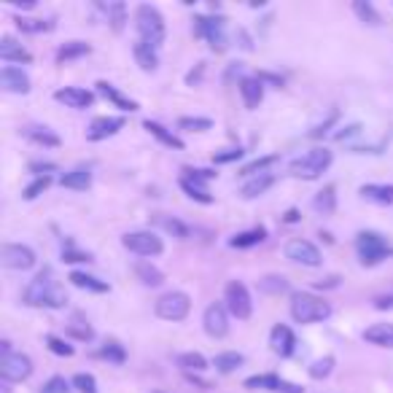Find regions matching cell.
<instances>
[{"instance_id": "cell-1", "label": "cell", "mask_w": 393, "mask_h": 393, "mask_svg": "<svg viewBox=\"0 0 393 393\" xmlns=\"http://www.w3.org/2000/svg\"><path fill=\"white\" fill-rule=\"evenodd\" d=\"M22 302L27 308H46V310H62L68 305V294L60 283L54 281L51 270H43L36 275V281H30V285L22 294Z\"/></svg>"}, {"instance_id": "cell-2", "label": "cell", "mask_w": 393, "mask_h": 393, "mask_svg": "<svg viewBox=\"0 0 393 393\" xmlns=\"http://www.w3.org/2000/svg\"><path fill=\"white\" fill-rule=\"evenodd\" d=\"M135 27H137V41H143L151 49H159L164 43V36H167V27H164V19L162 14L154 9V6H137L135 9Z\"/></svg>"}, {"instance_id": "cell-3", "label": "cell", "mask_w": 393, "mask_h": 393, "mask_svg": "<svg viewBox=\"0 0 393 393\" xmlns=\"http://www.w3.org/2000/svg\"><path fill=\"white\" fill-rule=\"evenodd\" d=\"M329 315H332V305L323 296H315L310 294V291L291 294V318L296 323H320Z\"/></svg>"}, {"instance_id": "cell-4", "label": "cell", "mask_w": 393, "mask_h": 393, "mask_svg": "<svg viewBox=\"0 0 393 393\" xmlns=\"http://www.w3.org/2000/svg\"><path fill=\"white\" fill-rule=\"evenodd\" d=\"M332 162L334 154L329 148H310V151H305L302 157H296L288 164V175L302 178V181H315V178H320L323 172L332 167Z\"/></svg>"}, {"instance_id": "cell-5", "label": "cell", "mask_w": 393, "mask_h": 393, "mask_svg": "<svg viewBox=\"0 0 393 393\" xmlns=\"http://www.w3.org/2000/svg\"><path fill=\"white\" fill-rule=\"evenodd\" d=\"M356 251H358V261L364 267H377L380 261L393 256V243L388 237H382L380 232L364 229V232L356 234Z\"/></svg>"}, {"instance_id": "cell-6", "label": "cell", "mask_w": 393, "mask_h": 393, "mask_svg": "<svg viewBox=\"0 0 393 393\" xmlns=\"http://www.w3.org/2000/svg\"><path fill=\"white\" fill-rule=\"evenodd\" d=\"M194 36L202 38L213 51L226 49V19L224 16H194Z\"/></svg>"}, {"instance_id": "cell-7", "label": "cell", "mask_w": 393, "mask_h": 393, "mask_svg": "<svg viewBox=\"0 0 393 393\" xmlns=\"http://www.w3.org/2000/svg\"><path fill=\"white\" fill-rule=\"evenodd\" d=\"M224 308L229 310V315H234L237 320H248L253 313V302L248 294L246 283L240 281H229L224 288Z\"/></svg>"}, {"instance_id": "cell-8", "label": "cell", "mask_w": 393, "mask_h": 393, "mask_svg": "<svg viewBox=\"0 0 393 393\" xmlns=\"http://www.w3.org/2000/svg\"><path fill=\"white\" fill-rule=\"evenodd\" d=\"M216 178V172L213 170H194V167H184V175H181V189H184L186 194L197 199V202H202V205H210L213 202V197L208 192V181Z\"/></svg>"}, {"instance_id": "cell-9", "label": "cell", "mask_w": 393, "mask_h": 393, "mask_svg": "<svg viewBox=\"0 0 393 393\" xmlns=\"http://www.w3.org/2000/svg\"><path fill=\"white\" fill-rule=\"evenodd\" d=\"M192 310V299L184 291H167L157 299L154 305V313L159 315L162 320H184Z\"/></svg>"}, {"instance_id": "cell-10", "label": "cell", "mask_w": 393, "mask_h": 393, "mask_svg": "<svg viewBox=\"0 0 393 393\" xmlns=\"http://www.w3.org/2000/svg\"><path fill=\"white\" fill-rule=\"evenodd\" d=\"M122 246L130 251V253H135V256H159L162 251H164V243H162V237H157L154 232H146V229H140V232H127L122 237Z\"/></svg>"}, {"instance_id": "cell-11", "label": "cell", "mask_w": 393, "mask_h": 393, "mask_svg": "<svg viewBox=\"0 0 393 393\" xmlns=\"http://www.w3.org/2000/svg\"><path fill=\"white\" fill-rule=\"evenodd\" d=\"M0 264L6 270H19V272H27L33 270L38 264L36 258V251L30 246H22V243H6L0 248Z\"/></svg>"}, {"instance_id": "cell-12", "label": "cell", "mask_w": 393, "mask_h": 393, "mask_svg": "<svg viewBox=\"0 0 393 393\" xmlns=\"http://www.w3.org/2000/svg\"><path fill=\"white\" fill-rule=\"evenodd\" d=\"M33 374V361L25 353H6L0 356V377L3 382H22Z\"/></svg>"}, {"instance_id": "cell-13", "label": "cell", "mask_w": 393, "mask_h": 393, "mask_svg": "<svg viewBox=\"0 0 393 393\" xmlns=\"http://www.w3.org/2000/svg\"><path fill=\"white\" fill-rule=\"evenodd\" d=\"M283 253L288 261H294V264H302V267H320V251L310 240H302V237H294V240H288L285 248H283Z\"/></svg>"}, {"instance_id": "cell-14", "label": "cell", "mask_w": 393, "mask_h": 393, "mask_svg": "<svg viewBox=\"0 0 393 393\" xmlns=\"http://www.w3.org/2000/svg\"><path fill=\"white\" fill-rule=\"evenodd\" d=\"M202 326H205V332L213 337V340H221L229 334V310L219 305V302H213L208 305L205 310V315H202Z\"/></svg>"}, {"instance_id": "cell-15", "label": "cell", "mask_w": 393, "mask_h": 393, "mask_svg": "<svg viewBox=\"0 0 393 393\" xmlns=\"http://www.w3.org/2000/svg\"><path fill=\"white\" fill-rule=\"evenodd\" d=\"M270 347H272V353H278L281 358L294 356V350H296L294 332H291L285 323H275L270 332Z\"/></svg>"}, {"instance_id": "cell-16", "label": "cell", "mask_w": 393, "mask_h": 393, "mask_svg": "<svg viewBox=\"0 0 393 393\" xmlns=\"http://www.w3.org/2000/svg\"><path fill=\"white\" fill-rule=\"evenodd\" d=\"M54 100L57 103H65L68 108H75V111H84L95 103V92L89 89H81V86H65V89H57L54 92Z\"/></svg>"}, {"instance_id": "cell-17", "label": "cell", "mask_w": 393, "mask_h": 393, "mask_svg": "<svg viewBox=\"0 0 393 393\" xmlns=\"http://www.w3.org/2000/svg\"><path fill=\"white\" fill-rule=\"evenodd\" d=\"M122 127H124L122 116H98L95 122L89 124V130H86V140H92V143L105 140V137L116 135Z\"/></svg>"}, {"instance_id": "cell-18", "label": "cell", "mask_w": 393, "mask_h": 393, "mask_svg": "<svg viewBox=\"0 0 393 393\" xmlns=\"http://www.w3.org/2000/svg\"><path fill=\"white\" fill-rule=\"evenodd\" d=\"M0 86L11 95H27L30 92V78L22 68H14V65H6L0 70Z\"/></svg>"}, {"instance_id": "cell-19", "label": "cell", "mask_w": 393, "mask_h": 393, "mask_svg": "<svg viewBox=\"0 0 393 393\" xmlns=\"http://www.w3.org/2000/svg\"><path fill=\"white\" fill-rule=\"evenodd\" d=\"M240 95H243V103H246L248 111H253L261 105V100H264V84L258 81V75H246V78H240Z\"/></svg>"}, {"instance_id": "cell-20", "label": "cell", "mask_w": 393, "mask_h": 393, "mask_svg": "<svg viewBox=\"0 0 393 393\" xmlns=\"http://www.w3.org/2000/svg\"><path fill=\"white\" fill-rule=\"evenodd\" d=\"M0 60L6 62V65H22V62H33V54L22 46V43H16L11 36H6L0 41Z\"/></svg>"}, {"instance_id": "cell-21", "label": "cell", "mask_w": 393, "mask_h": 393, "mask_svg": "<svg viewBox=\"0 0 393 393\" xmlns=\"http://www.w3.org/2000/svg\"><path fill=\"white\" fill-rule=\"evenodd\" d=\"M275 184V175L272 172H261V175H253V178H248L246 184H243V189H240V197L243 199H256V197H261L270 186Z\"/></svg>"}, {"instance_id": "cell-22", "label": "cell", "mask_w": 393, "mask_h": 393, "mask_svg": "<svg viewBox=\"0 0 393 393\" xmlns=\"http://www.w3.org/2000/svg\"><path fill=\"white\" fill-rule=\"evenodd\" d=\"M358 194L364 197L367 202H374V205H393V186L364 184L361 189H358Z\"/></svg>"}, {"instance_id": "cell-23", "label": "cell", "mask_w": 393, "mask_h": 393, "mask_svg": "<svg viewBox=\"0 0 393 393\" xmlns=\"http://www.w3.org/2000/svg\"><path fill=\"white\" fill-rule=\"evenodd\" d=\"M98 95H103L105 100H111L116 108H122V111H137V103L135 100H130V98H124L122 92L116 89L113 84H108V81H98Z\"/></svg>"}, {"instance_id": "cell-24", "label": "cell", "mask_w": 393, "mask_h": 393, "mask_svg": "<svg viewBox=\"0 0 393 393\" xmlns=\"http://www.w3.org/2000/svg\"><path fill=\"white\" fill-rule=\"evenodd\" d=\"M132 54H135V62L140 65V70H146V73H154V70L159 68V54H157V49L146 46L143 41H135V46H132Z\"/></svg>"}, {"instance_id": "cell-25", "label": "cell", "mask_w": 393, "mask_h": 393, "mask_svg": "<svg viewBox=\"0 0 393 393\" xmlns=\"http://www.w3.org/2000/svg\"><path fill=\"white\" fill-rule=\"evenodd\" d=\"M364 340L377 347H393V323H374L364 332Z\"/></svg>"}, {"instance_id": "cell-26", "label": "cell", "mask_w": 393, "mask_h": 393, "mask_svg": "<svg viewBox=\"0 0 393 393\" xmlns=\"http://www.w3.org/2000/svg\"><path fill=\"white\" fill-rule=\"evenodd\" d=\"M68 281L73 283L75 288H84V291H92V294H105V291H111L108 283L95 278V275H86V272H70Z\"/></svg>"}, {"instance_id": "cell-27", "label": "cell", "mask_w": 393, "mask_h": 393, "mask_svg": "<svg viewBox=\"0 0 393 393\" xmlns=\"http://www.w3.org/2000/svg\"><path fill=\"white\" fill-rule=\"evenodd\" d=\"M143 130H148L151 135L157 137L159 143H164L167 148H175V151H181V148H184V140H181L178 135H172L170 130H167V127H162L159 122H151V119H146V122H143Z\"/></svg>"}, {"instance_id": "cell-28", "label": "cell", "mask_w": 393, "mask_h": 393, "mask_svg": "<svg viewBox=\"0 0 393 393\" xmlns=\"http://www.w3.org/2000/svg\"><path fill=\"white\" fill-rule=\"evenodd\" d=\"M60 184L65 186V189H73V192H86V189L92 186V172L84 170V167H75V170L62 175Z\"/></svg>"}, {"instance_id": "cell-29", "label": "cell", "mask_w": 393, "mask_h": 393, "mask_svg": "<svg viewBox=\"0 0 393 393\" xmlns=\"http://www.w3.org/2000/svg\"><path fill=\"white\" fill-rule=\"evenodd\" d=\"M243 364H246V356L237 353V350H226V353H219V356L213 358V367L221 374H232L234 369H240Z\"/></svg>"}, {"instance_id": "cell-30", "label": "cell", "mask_w": 393, "mask_h": 393, "mask_svg": "<svg viewBox=\"0 0 393 393\" xmlns=\"http://www.w3.org/2000/svg\"><path fill=\"white\" fill-rule=\"evenodd\" d=\"M313 208L318 210V213H323V216H332L334 210H337V189H334V184L320 189L318 194H315V199H313Z\"/></svg>"}, {"instance_id": "cell-31", "label": "cell", "mask_w": 393, "mask_h": 393, "mask_svg": "<svg viewBox=\"0 0 393 393\" xmlns=\"http://www.w3.org/2000/svg\"><path fill=\"white\" fill-rule=\"evenodd\" d=\"M175 364L184 369L186 374H192V372L199 374V372L208 369V358L202 356V353H194V350H192V353H178V356H175Z\"/></svg>"}, {"instance_id": "cell-32", "label": "cell", "mask_w": 393, "mask_h": 393, "mask_svg": "<svg viewBox=\"0 0 393 393\" xmlns=\"http://www.w3.org/2000/svg\"><path fill=\"white\" fill-rule=\"evenodd\" d=\"M248 391H281L283 385V377H278V374H253V377H248L246 382Z\"/></svg>"}, {"instance_id": "cell-33", "label": "cell", "mask_w": 393, "mask_h": 393, "mask_svg": "<svg viewBox=\"0 0 393 393\" xmlns=\"http://www.w3.org/2000/svg\"><path fill=\"white\" fill-rule=\"evenodd\" d=\"M267 240V229L264 226H256V229H248V232H240L234 234L232 240H229V246L232 248H253L258 243H264Z\"/></svg>"}, {"instance_id": "cell-34", "label": "cell", "mask_w": 393, "mask_h": 393, "mask_svg": "<svg viewBox=\"0 0 393 393\" xmlns=\"http://www.w3.org/2000/svg\"><path fill=\"white\" fill-rule=\"evenodd\" d=\"M135 275L140 278V283L143 285H148V288H157V285H162L164 283V275H162L151 261H137L135 264Z\"/></svg>"}, {"instance_id": "cell-35", "label": "cell", "mask_w": 393, "mask_h": 393, "mask_svg": "<svg viewBox=\"0 0 393 393\" xmlns=\"http://www.w3.org/2000/svg\"><path fill=\"white\" fill-rule=\"evenodd\" d=\"M89 51H92V46L84 43V41H68V43H62L60 51H57V62L78 60V57H86Z\"/></svg>"}, {"instance_id": "cell-36", "label": "cell", "mask_w": 393, "mask_h": 393, "mask_svg": "<svg viewBox=\"0 0 393 393\" xmlns=\"http://www.w3.org/2000/svg\"><path fill=\"white\" fill-rule=\"evenodd\" d=\"M14 25H16V30L33 33V36H38V33H51L54 30V22L51 19H30V16H16Z\"/></svg>"}, {"instance_id": "cell-37", "label": "cell", "mask_w": 393, "mask_h": 393, "mask_svg": "<svg viewBox=\"0 0 393 393\" xmlns=\"http://www.w3.org/2000/svg\"><path fill=\"white\" fill-rule=\"evenodd\" d=\"M95 358H103V361H108V364H124V361H127V350H124V345H119L116 340H108L100 350H95Z\"/></svg>"}, {"instance_id": "cell-38", "label": "cell", "mask_w": 393, "mask_h": 393, "mask_svg": "<svg viewBox=\"0 0 393 393\" xmlns=\"http://www.w3.org/2000/svg\"><path fill=\"white\" fill-rule=\"evenodd\" d=\"M25 137L27 140H33V143H41V146H49V148L60 146V137L54 135L51 130H46V127H27Z\"/></svg>"}, {"instance_id": "cell-39", "label": "cell", "mask_w": 393, "mask_h": 393, "mask_svg": "<svg viewBox=\"0 0 393 393\" xmlns=\"http://www.w3.org/2000/svg\"><path fill=\"white\" fill-rule=\"evenodd\" d=\"M68 334H70L73 340H78V342H89V340H95V329H92L81 315H73V320L68 323Z\"/></svg>"}, {"instance_id": "cell-40", "label": "cell", "mask_w": 393, "mask_h": 393, "mask_svg": "<svg viewBox=\"0 0 393 393\" xmlns=\"http://www.w3.org/2000/svg\"><path fill=\"white\" fill-rule=\"evenodd\" d=\"M353 11H356V16L364 22V25H369V27L380 25V14H377V9H374L372 3H367V0H356V3H353Z\"/></svg>"}, {"instance_id": "cell-41", "label": "cell", "mask_w": 393, "mask_h": 393, "mask_svg": "<svg viewBox=\"0 0 393 393\" xmlns=\"http://www.w3.org/2000/svg\"><path fill=\"white\" fill-rule=\"evenodd\" d=\"M154 221L159 224L164 232H170L172 237H178V240H186L189 237V226H186L184 221H178V219H170V216H164V213H159Z\"/></svg>"}, {"instance_id": "cell-42", "label": "cell", "mask_w": 393, "mask_h": 393, "mask_svg": "<svg viewBox=\"0 0 393 393\" xmlns=\"http://www.w3.org/2000/svg\"><path fill=\"white\" fill-rule=\"evenodd\" d=\"M258 291H264V294H285L288 291V281L283 278V275H267V278H261L258 281Z\"/></svg>"}, {"instance_id": "cell-43", "label": "cell", "mask_w": 393, "mask_h": 393, "mask_svg": "<svg viewBox=\"0 0 393 393\" xmlns=\"http://www.w3.org/2000/svg\"><path fill=\"white\" fill-rule=\"evenodd\" d=\"M105 14H108V22H111L113 33H122L124 22H127V6L124 3H108Z\"/></svg>"}, {"instance_id": "cell-44", "label": "cell", "mask_w": 393, "mask_h": 393, "mask_svg": "<svg viewBox=\"0 0 393 393\" xmlns=\"http://www.w3.org/2000/svg\"><path fill=\"white\" fill-rule=\"evenodd\" d=\"M278 162V157L275 154H270V157H261V159H253V162H248L246 167L240 170V175H246V178H253V175H261V172H267Z\"/></svg>"}, {"instance_id": "cell-45", "label": "cell", "mask_w": 393, "mask_h": 393, "mask_svg": "<svg viewBox=\"0 0 393 393\" xmlns=\"http://www.w3.org/2000/svg\"><path fill=\"white\" fill-rule=\"evenodd\" d=\"M332 369H334V356H323V358H318V361H313V367H310L308 372L313 380H326V377L332 374Z\"/></svg>"}, {"instance_id": "cell-46", "label": "cell", "mask_w": 393, "mask_h": 393, "mask_svg": "<svg viewBox=\"0 0 393 393\" xmlns=\"http://www.w3.org/2000/svg\"><path fill=\"white\" fill-rule=\"evenodd\" d=\"M178 127L181 130H189V132H205L213 127L210 119H202V116H184V119H178Z\"/></svg>"}, {"instance_id": "cell-47", "label": "cell", "mask_w": 393, "mask_h": 393, "mask_svg": "<svg viewBox=\"0 0 393 393\" xmlns=\"http://www.w3.org/2000/svg\"><path fill=\"white\" fill-rule=\"evenodd\" d=\"M73 388L78 393H98V380L92 374H86V372H78L73 377Z\"/></svg>"}, {"instance_id": "cell-48", "label": "cell", "mask_w": 393, "mask_h": 393, "mask_svg": "<svg viewBox=\"0 0 393 393\" xmlns=\"http://www.w3.org/2000/svg\"><path fill=\"white\" fill-rule=\"evenodd\" d=\"M46 345H49V350L54 353V356H65V358L73 356V345H68L65 340L54 337V334H49V337H46Z\"/></svg>"}, {"instance_id": "cell-49", "label": "cell", "mask_w": 393, "mask_h": 393, "mask_svg": "<svg viewBox=\"0 0 393 393\" xmlns=\"http://www.w3.org/2000/svg\"><path fill=\"white\" fill-rule=\"evenodd\" d=\"M49 184H51V175H38L36 181L25 189V194L22 197H25V199H36L38 194H43V192L49 189Z\"/></svg>"}, {"instance_id": "cell-50", "label": "cell", "mask_w": 393, "mask_h": 393, "mask_svg": "<svg viewBox=\"0 0 393 393\" xmlns=\"http://www.w3.org/2000/svg\"><path fill=\"white\" fill-rule=\"evenodd\" d=\"M70 385H73V382H68L65 377L54 374L51 380H46V385L41 388V393H70Z\"/></svg>"}, {"instance_id": "cell-51", "label": "cell", "mask_w": 393, "mask_h": 393, "mask_svg": "<svg viewBox=\"0 0 393 393\" xmlns=\"http://www.w3.org/2000/svg\"><path fill=\"white\" fill-rule=\"evenodd\" d=\"M243 159V148H226L221 154H213V162L216 164H229V162Z\"/></svg>"}, {"instance_id": "cell-52", "label": "cell", "mask_w": 393, "mask_h": 393, "mask_svg": "<svg viewBox=\"0 0 393 393\" xmlns=\"http://www.w3.org/2000/svg\"><path fill=\"white\" fill-rule=\"evenodd\" d=\"M337 119H340V111L334 108V111L329 113V119H326V122H323V124H318V127H315V130L310 132V137H323V135H326V132H329V127H332V124L337 122Z\"/></svg>"}, {"instance_id": "cell-53", "label": "cell", "mask_w": 393, "mask_h": 393, "mask_svg": "<svg viewBox=\"0 0 393 393\" xmlns=\"http://www.w3.org/2000/svg\"><path fill=\"white\" fill-rule=\"evenodd\" d=\"M62 261H70V264H73V261H92V256H89V253H81V251H75L73 246H68L65 251H62Z\"/></svg>"}, {"instance_id": "cell-54", "label": "cell", "mask_w": 393, "mask_h": 393, "mask_svg": "<svg viewBox=\"0 0 393 393\" xmlns=\"http://www.w3.org/2000/svg\"><path fill=\"white\" fill-rule=\"evenodd\" d=\"M374 308L377 310H393V291H385V294L374 296Z\"/></svg>"}, {"instance_id": "cell-55", "label": "cell", "mask_w": 393, "mask_h": 393, "mask_svg": "<svg viewBox=\"0 0 393 393\" xmlns=\"http://www.w3.org/2000/svg\"><path fill=\"white\" fill-rule=\"evenodd\" d=\"M30 170L49 175V172H57V164H54V162H30Z\"/></svg>"}, {"instance_id": "cell-56", "label": "cell", "mask_w": 393, "mask_h": 393, "mask_svg": "<svg viewBox=\"0 0 393 393\" xmlns=\"http://www.w3.org/2000/svg\"><path fill=\"white\" fill-rule=\"evenodd\" d=\"M14 6L22 9V11H30V9H36V0H25V3L22 0H14Z\"/></svg>"}, {"instance_id": "cell-57", "label": "cell", "mask_w": 393, "mask_h": 393, "mask_svg": "<svg viewBox=\"0 0 393 393\" xmlns=\"http://www.w3.org/2000/svg\"><path fill=\"white\" fill-rule=\"evenodd\" d=\"M285 221H288V224L299 221V213H296V210H288V213H285Z\"/></svg>"}, {"instance_id": "cell-58", "label": "cell", "mask_w": 393, "mask_h": 393, "mask_svg": "<svg viewBox=\"0 0 393 393\" xmlns=\"http://www.w3.org/2000/svg\"><path fill=\"white\" fill-rule=\"evenodd\" d=\"M3 393H11V388H9V382H3Z\"/></svg>"}, {"instance_id": "cell-59", "label": "cell", "mask_w": 393, "mask_h": 393, "mask_svg": "<svg viewBox=\"0 0 393 393\" xmlns=\"http://www.w3.org/2000/svg\"><path fill=\"white\" fill-rule=\"evenodd\" d=\"M157 393H164V391H157Z\"/></svg>"}]
</instances>
